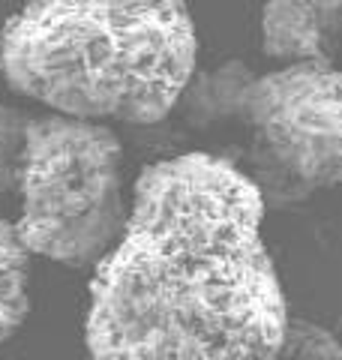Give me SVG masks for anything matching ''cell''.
I'll return each instance as SVG.
<instances>
[{"label": "cell", "mask_w": 342, "mask_h": 360, "mask_svg": "<svg viewBox=\"0 0 342 360\" xmlns=\"http://www.w3.org/2000/svg\"><path fill=\"white\" fill-rule=\"evenodd\" d=\"M30 255L18 225L0 219V345L13 340L30 315Z\"/></svg>", "instance_id": "obj_5"}, {"label": "cell", "mask_w": 342, "mask_h": 360, "mask_svg": "<svg viewBox=\"0 0 342 360\" xmlns=\"http://www.w3.org/2000/svg\"><path fill=\"white\" fill-rule=\"evenodd\" d=\"M127 217L123 148L106 123L70 115L27 123L15 225L30 252L66 267H96Z\"/></svg>", "instance_id": "obj_4"}, {"label": "cell", "mask_w": 342, "mask_h": 360, "mask_svg": "<svg viewBox=\"0 0 342 360\" xmlns=\"http://www.w3.org/2000/svg\"><path fill=\"white\" fill-rule=\"evenodd\" d=\"M279 357H334V360H339L342 345L336 342V336H330L322 328V324L289 319Z\"/></svg>", "instance_id": "obj_7"}, {"label": "cell", "mask_w": 342, "mask_h": 360, "mask_svg": "<svg viewBox=\"0 0 342 360\" xmlns=\"http://www.w3.org/2000/svg\"><path fill=\"white\" fill-rule=\"evenodd\" d=\"M186 0H27L0 27V72L57 115L156 123L196 75Z\"/></svg>", "instance_id": "obj_2"}, {"label": "cell", "mask_w": 342, "mask_h": 360, "mask_svg": "<svg viewBox=\"0 0 342 360\" xmlns=\"http://www.w3.org/2000/svg\"><path fill=\"white\" fill-rule=\"evenodd\" d=\"M196 127L237 117L253 135L255 184L265 201L291 205L342 186V70L282 63L255 75L246 63L192 75L180 96Z\"/></svg>", "instance_id": "obj_3"}, {"label": "cell", "mask_w": 342, "mask_h": 360, "mask_svg": "<svg viewBox=\"0 0 342 360\" xmlns=\"http://www.w3.org/2000/svg\"><path fill=\"white\" fill-rule=\"evenodd\" d=\"M265 193L234 162L180 153L147 165L87 295L99 360H270L289 328L261 238Z\"/></svg>", "instance_id": "obj_1"}, {"label": "cell", "mask_w": 342, "mask_h": 360, "mask_svg": "<svg viewBox=\"0 0 342 360\" xmlns=\"http://www.w3.org/2000/svg\"><path fill=\"white\" fill-rule=\"evenodd\" d=\"M27 117L15 108L0 105V193L21 180V160H25Z\"/></svg>", "instance_id": "obj_6"}, {"label": "cell", "mask_w": 342, "mask_h": 360, "mask_svg": "<svg viewBox=\"0 0 342 360\" xmlns=\"http://www.w3.org/2000/svg\"><path fill=\"white\" fill-rule=\"evenodd\" d=\"M322 27H324L327 51L334 58L342 42V0H322Z\"/></svg>", "instance_id": "obj_8"}]
</instances>
